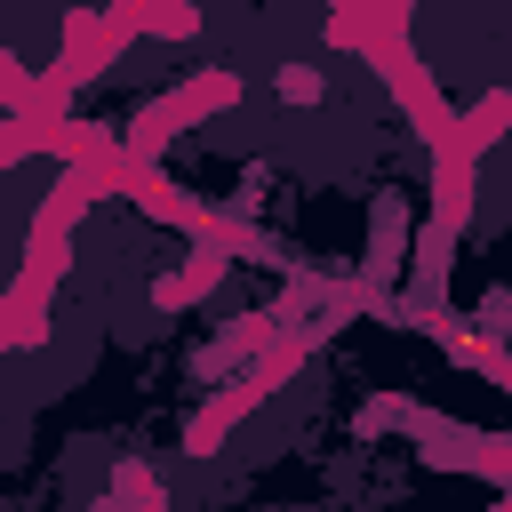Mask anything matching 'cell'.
Wrapping results in <instances>:
<instances>
[{
    "label": "cell",
    "mask_w": 512,
    "mask_h": 512,
    "mask_svg": "<svg viewBox=\"0 0 512 512\" xmlns=\"http://www.w3.org/2000/svg\"><path fill=\"white\" fill-rule=\"evenodd\" d=\"M256 400H264V384H248V376H240L232 392H216V400L192 416V456H208V448H216V440H224V432H232V424H240Z\"/></svg>",
    "instance_id": "obj_4"
},
{
    "label": "cell",
    "mask_w": 512,
    "mask_h": 512,
    "mask_svg": "<svg viewBox=\"0 0 512 512\" xmlns=\"http://www.w3.org/2000/svg\"><path fill=\"white\" fill-rule=\"evenodd\" d=\"M368 16H376V24H400V32H408V16H416V0H368Z\"/></svg>",
    "instance_id": "obj_6"
},
{
    "label": "cell",
    "mask_w": 512,
    "mask_h": 512,
    "mask_svg": "<svg viewBox=\"0 0 512 512\" xmlns=\"http://www.w3.org/2000/svg\"><path fill=\"white\" fill-rule=\"evenodd\" d=\"M40 336H48V280L16 272L8 296H0V352L8 344H40Z\"/></svg>",
    "instance_id": "obj_3"
},
{
    "label": "cell",
    "mask_w": 512,
    "mask_h": 512,
    "mask_svg": "<svg viewBox=\"0 0 512 512\" xmlns=\"http://www.w3.org/2000/svg\"><path fill=\"white\" fill-rule=\"evenodd\" d=\"M320 88H328V80H320L312 64H288V72H280V96H288V104H320Z\"/></svg>",
    "instance_id": "obj_5"
},
{
    "label": "cell",
    "mask_w": 512,
    "mask_h": 512,
    "mask_svg": "<svg viewBox=\"0 0 512 512\" xmlns=\"http://www.w3.org/2000/svg\"><path fill=\"white\" fill-rule=\"evenodd\" d=\"M128 200H136L144 216H160V224H176V232H208V216H216L208 200H192V192H184V184H168L160 168H144V176L128 184Z\"/></svg>",
    "instance_id": "obj_2"
},
{
    "label": "cell",
    "mask_w": 512,
    "mask_h": 512,
    "mask_svg": "<svg viewBox=\"0 0 512 512\" xmlns=\"http://www.w3.org/2000/svg\"><path fill=\"white\" fill-rule=\"evenodd\" d=\"M120 48H128V32H120L112 16L72 8V16H64V56H56V72H48V80H56V88H80V80H96Z\"/></svg>",
    "instance_id": "obj_1"
},
{
    "label": "cell",
    "mask_w": 512,
    "mask_h": 512,
    "mask_svg": "<svg viewBox=\"0 0 512 512\" xmlns=\"http://www.w3.org/2000/svg\"><path fill=\"white\" fill-rule=\"evenodd\" d=\"M336 8H360V0H336Z\"/></svg>",
    "instance_id": "obj_7"
}]
</instances>
